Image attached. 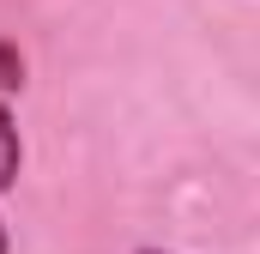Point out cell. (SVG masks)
<instances>
[{
    "label": "cell",
    "mask_w": 260,
    "mask_h": 254,
    "mask_svg": "<svg viewBox=\"0 0 260 254\" xmlns=\"http://www.w3.org/2000/svg\"><path fill=\"white\" fill-rule=\"evenodd\" d=\"M18 164H24V145H18V121H12V109L0 103V194L18 182Z\"/></svg>",
    "instance_id": "cell-1"
},
{
    "label": "cell",
    "mask_w": 260,
    "mask_h": 254,
    "mask_svg": "<svg viewBox=\"0 0 260 254\" xmlns=\"http://www.w3.org/2000/svg\"><path fill=\"white\" fill-rule=\"evenodd\" d=\"M18 85H24V55L0 37V91H18Z\"/></svg>",
    "instance_id": "cell-2"
},
{
    "label": "cell",
    "mask_w": 260,
    "mask_h": 254,
    "mask_svg": "<svg viewBox=\"0 0 260 254\" xmlns=\"http://www.w3.org/2000/svg\"><path fill=\"white\" fill-rule=\"evenodd\" d=\"M6 248H12V242H6V224H0V254H6Z\"/></svg>",
    "instance_id": "cell-3"
},
{
    "label": "cell",
    "mask_w": 260,
    "mask_h": 254,
    "mask_svg": "<svg viewBox=\"0 0 260 254\" xmlns=\"http://www.w3.org/2000/svg\"><path fill=\"white\" fill-rule=\"evenodd\" d=\"M139 254H170V248H139Z\"/></svg>",
    "instance_id": "cell-4"
}]
</instances>
